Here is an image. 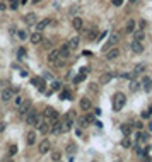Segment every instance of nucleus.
I'll return each mask as SVG.
<instances>
[{"label": "nucleus", "instance_id": "obj_1", "mask_svg": "<svg viewBox=\"0 0 152 162\" xmlns=\"http://www.w3.org/2000/svg\"><path fill=\"white\" fill-rule=\"evenodd\" d=\"M125 103H127V96L123 92H116L113 96V109L114 111H121L123 106H125Z\"/></svg>", "mask_w": 152, "mask_h": 162}, {"label": "nucleus", "instance_id": "obj_2", "mask_svg": "<svg viewBox=\"0 0 152 162\" xmlns=\"http://www.w3.org/2000/svg\"><path fill=\"white\" fill-rule=\"evenodd\" d=\"M45 116H46V118H50L51 121H57V120H58V113H57V109L51 108V106L45 108Z\"/></svg>", "mask_w": 152, "mask_h": 162}, {"label": "nucleus", "instance_id": "obj_3", "mask_svg": "<svg viewBox=\"0 0 152 162\" xmlns=\"http://www.w3.org/2000/svg\"><path fill=\"white\" fill-rule=\"evenodd\" d=\"M118 41H120V36H118V34L114 33V34H111V36H110V39H108V43L104 44V48H103V50L106 51V50H110V48H113V46L116 44V43H118Z\"/></svg>", "mask_w": 152, "mask_h": 162}, {"label": "nucleus", "instance_id": "obj_4", "mask_svg": "<svg viewBox=\"0 0 152 162\" xmlns=\"http://www.w3.org/2000/svg\"><path fill=\"white\" fill-rule=\"evenodd\" d=\"M130 48H132L133 53H142V51H144V44H142V41H137V39H133V41H132Z\"/></svg>", "mask_w": 152, "mask_h": 162}, {"label": "nucleus", "instance_id": "obj_5", "mask_svg": "<svg viewBox=\"0 0 152 162\" xmlns=\"http://www.w3.org/2000/svg\"><path fill=\"white\" fill-rule=\"evenodd\" d=\"M50 148H51L50 140H41V144H39V154H41V155H43V154H48Z\"/></svg>", "mask_w": 152, "mask_h": 162}, {"label": "nucleus", "instance_id": "obj_6", "mask_svg": "<svg viewBox=\"0 0 152 162\" xmlns=\"http://www.w3.org/2000/svg\"><path fill=\"white\" fill-rule=\"evenodd\" d=\"M116 75V73H103L101 77H99V82H101V85H106V84H110L111 80H113V77Z\"/></svg>", "mask_w": 152, "mask_h": 162}, {"label": "nucleus", "instance_id": "obj_7", "mask_svg": "<svg viewBox=\"0 0 152 162\" xmlns=\"http://www.w3.org/2000/svg\"><path fill=\"white\" fill-rule=\"evenodd\" d=\"M58 58H60V50H51L50 55H48V62H50V65H55V62H57Z\"/></svg>", "mask_w": 152, "mask_h": 162}, {"label": "nucleus", "instance_id": "obj_8", "mask_svg": "<svg viewBox=\"0 0 152 162\" xmlns=\"http://www.w3.org/2000/svg\"><path fill=\"white\" fill-rule=\"evenodd\" d=\"M33 84L36 85V89H38L39 92H45V89H46L45 80H43V79H39V77H34V79H33Z\"/></svg>", "mask_w": 152, "mask_h": 162}, {"label": "nucleus", "instance_id": "obj_9", "mask_svg": "<svg viewBox=\"0 0 152 162\" xmlns=\"http://www.w3.org/2000/svg\"><path fill=\"white\" fill-rule=\"evenodd\" d=\"M120 56V50L118 48H111V50H106V60H114Z\"/></svg>", "mask_w": 152, "mask_h": 162}, {"label": "nucleus", "instance_id": "obj_10", "mask_svg": "<svg viewBox=\"0 0 152 162\" xmlns=\"http://www.w3.org/2000/svg\"><path fill=\"white\" fill-rule=\"evenodd\" d=\"M12 96H14V90H12V89H3V90H2V94H0L2 101H10Z\"/></svg>", "mask_w": 152, "mask_h": 162}, {"label": "nucleus", "instance_id": "obj_11", "mask_svg": "<svg viewBox=\"0 0 152 162\" xmlns=\"http://www.w3.org/2000/svg\"><path fill=\"white\" fill-rule=\"evenodd\" d=\"M70 128H72V118H68V116H67V118H65V120L62 121V133L68 131Z\"/></svg>", "mask_w": 152, "mask_h": 162}, {"label": "nucleus", "instance_id": "obj_12", "mask_svg": "<svg viewBox=\"0 0 152 162\" xmlns=\"http://www.w3.org/2000/svg\"><path fill=\"white\" fill-rule=\"evenodd\" d=\"M91 108H92L91 101H89L87 97H82V99H80V109H82V111H89Z\"/></svg>", "mask_w": 152, "mask_h": 162}, {"label": "nucleus", "instance_id": "obj_13", "mask_svg": "<svg viewBox=\"0 0 152 162\" xmlns=\"http://www.w3.org/2000/svg\"><path fill=\"white\" fill-rule=\"evenodd\" d=\"M70 51H72V50H70V46H68V43H67V44H63V46L60 48V56H62V58H68Z\"/></svg>", "mask_w": 152, "mask_h": 162}, {"label": "nucleus", "instance_id": "obj_14", "mask_svg": "<svg viewBox=\"0 0 152 162\" xmlns=\"http://www.w3.org/2000/svg\"><path fill=\"white\" fill-rule=\"evenodd\" d=\"M36 128H38V130L41 131V133H48V131H50V123L43 120V121H41V123H39L38 126H36Z\"/></svg>", "mask_w": 152, "mask_h": 162}, {"label": "nucleus", "instance_id": "obj_15", "mask_svg": "<svg viewBox=\"0 0 152 162\" xmlns=\"http://www.w3.org/2000/svg\"><path fill=\"white\" fill-rule=\"evenodd\" d=\"M34 142H36V133H34V131H29V133L26 135V144L34 145Z\"/></svg>", "mask_w": 152, "mask_h": 162}, {"label": "nucleus", "instance_id": "obj_16", "mask_svg": "<svg viewBox=\"0 0 152 162\" xmlns=\"http://www.w3.org/2000/svg\"><path fill=\"white\" fill-rule=\"evenodd\" d=\"M41 39H43V38H41V31H36V33H33V34H31V43H33V44L41 43Z\"/></svg>", "mask_w": 152, "mask_h": 162}, {"label": "nucleus", "instance_id": "obj_17", "mask_svg": "<svg viewBox=\"0 0 152 162\" xmlns=\"http://www.w3.org/2000/svg\"><path fill=\"white\" fill-rule=\"evenodd\" d=\"M24 22H26L27 26H33V24L36 22V16H34V14H26V16H24Z\"/></svg>", "mask_w": 152, "mask_h": 162}, {"label": "nucleus", "instance_id": "obj_18", "mask_svg": "<svg viewBox=\"0 0 152 162\" xmlns=\"http://www.w3.org/2000/svg\"><path fill=\"white\" fill-rule=\"evenodd\" d=\"M144 38H145V33H144L142 27H140L138 31H133V39H137V41H144Z\"/></svg>", "mask_w": 152, "mask_h": 162}, {"label": "nucleus", "instance_id": "obj_19", "mask_svg": "<svg viewBox=\"0 0 152 162\" xmlns=\"http://www.w3.org/2000/svg\"><path fill=\"white\" fill-rule=\"evenodd\" d=\"M29 108H31V103L26 99V101H22V104H21V109H19V113L21 114H26L27 111H29Z\"/></svg>", "mask_w": 152, "mask_h": 162}, {"label": "nucleus", "instance_id": "obj_20", "mask_svg": "<svg viewBox=\"0 0 152 162\" xmlns=\"http://www.w3.org/2000/svg\"><path fill=\"white\" fill-rule=\"evenodd\" d=\"M151 82H152V79H149V77H144V79H142V85H144V89L147 90V92H149V90H152Z\"/></svg>", "mask_w": 152, "mask_h": 162}, {"label": "nucleus", "instance_id": "obj_21", "mask_svg": "<svg viewBox=\"0 0 152 162\" xmlns=\"http://www.w3.org/2000/svg\"><path fill=\"white\" fill-rule=\"evenodd\" d=\"M72 26H74V29L80 31V29H82V19H80V17H74V21H72Z\"/></svg>", "mask_w": 152, "mask_h": 162}, {"label": "nucleus", "instance_id": "obj_22", "mask_svg": "<svg viewBox=\"0 0 152 162\" xmlns=\"http://www.w3.org/2000/svg\"><path fill=\"white\" fill-rule=\"evenodd\" d=\"M50 22H51L50 19H43L41 22H38V24H36V29H38V31H43V29H45V27H46Z\"/></svg>", "mask_w": 152, "mask_h": 162}, {"label": "nucleus", "instance_id": "obj_23", "mask_svg": "<svg viewBox=\"0 0 152 162\" xmlns=\"http://www.w3.org/2000/svg\"><path fill=\"white\" fill-rule=\"evenodd\" d=\"M121 131H123V135H127V137H130V133H132V125H121Z\"/></svg>", "mask_w": 152, "mask_h": 162}, {"label": "nucleus", "instance_id": "obj_24", "mask_svg": "<svg viewBox=\"0 0 152 162\" xmlns=\"http://www.w3.org/2000/svg\"><path fill=\"white\" fill-rule=\"evenodd\" d=\"M68 46H70V50H75L77 46H79V38H72L68 41Z\"/></svg>", "mask_w": 152, "mask_h": 162}, {"label": "nucleus", "instance_id": "obj_25", "mask_svg": "<svg viewBox=\"0 0 152 162\" xmlns=\"http://www.w3.org/2000/svg\"><path fill=\"white\" fill-rule=\"evenodd\" d=\"M125 29H127V33H133V31H135V22H133L132 19L127 22V27H125Z\"/></svg>", "mask_w": 152, "mask_h": 162}, {"label": "nucleus", "instance_id": "obj_26", "mask_svg": "<svg viewBox=\"0 0 152 162\" xmlns=\"http://www.w3.org/2000/svg\"><path fill=\"white\" fill-rule=\"evenodd\" d=\"M121 147H125V148H130V147H132V142H130V138H128L127 135H125V138L121 140Z\"/></svg>", "mask_w": 152, "mask_h": 162}, {"label": "nucleus", "instance_id": "obj_27", "mask_svg": "<svg viewBox=\"0 0 152 162\" xmlns=\"http://www.w3.org/2000/svg\"><path fill=\"white\" fill-rule=\"evenodd\" d=\"M142 72H145V65H144V63H142V65H137V67H135V70H133L135 75H138V73H142Z\"/></svg>", "mask_w": 152, "mask_h": 162}, {"label": "nucleus", "instance_id": "obj_28", "mask_svg": "<svg viewBox=\"0 0 152 162\" xmlns=\"http://www.w3.org/2000/svg\"><path fill=\"white\" fill-rule=\"evenodd\" d=\"M19 5H21L19 0H9V7H10V9H14V10H16Z\"/></svg>", "mask_w": 152, "mask_h": 162}, {"label": "nucleus", "instance_id": "obj_29", "mask_svg": "<svg viewBox=\"0 0 152 162\" xmlns=\"http://www.w3.org/2000/svg\"><path fill=\"white\" fill-rule=\"evenodd\" d=\"M138 87H140V82H137V80H132L130 82V89L135 92V90H138Z\"/></svg>", "mask_w": 152, "mask_h": 162}, {"label": "nucleus", "instance_id": "obj_30", "mask_svg": "<svg viewBox=\"0 0 152 162\" xmlns=\"http://www.w3.org/2000/svg\"><path fill=\"white\" fill-rule=\"evenodd\" d=\"M75 150H77L75 144H68V145H67V154H74Z\"/></svg>", "mask_w": 152, "mask_h": 162}, {"label": "nucleus", "instance_id": "obj_31", "mask_svg": "<svg viewBox=\"0 0 152 162\" xmlns=\"http://www.w3.org/2000/svg\"><path fill=\"white\" fill-rule=\"evenodd\" d=\"M84 79H86V73H79V75H77L75 79H74V82H75V84H79V82H82V80H84Z\"/></svg>", "mask_w": 152, "mask_h": 162}, {"label": "nucleus", "instance_id": "obj_32", "mask_svg": "<svg viewBox=\"0 0 152 162\" xmlns=\"http://www.w3.org/2000/svg\"><path fill=\"white\" fill-rule=\"evenodd\" d=\"M41 43H43V48H46V50L51 48V41L50 39H41Z\"/></svg>", "mask_w": 152, "mask_h": 162}, {"label": "nucleus", "instance_id": "obj_33", "mask_svg": "<svg viewBox=\"0 0 152 162\" xmlns=\"http://www.w3.org/2000/svg\"><path fill=\"white\" fill-rule=\"evenodd\" d=\"M17 154V145H10L9 147V155H16Z\"/></svg>", "mask_w": 152, "mask_h": 162}, {"label": "nucleus", "instance_id": "obj_34", "mask_svg": "<svg viewBox=\"0 0 152 162\" xmlns=\"http://www.w3.org/2000/svg\"><path fill=\"white\" fill-rule=\"evenodd\" d=\"M60 99H70V92H68V90H63V92L60 94Z\"/></svg>", "mask_w": 152, "mask_h": 162}, {"label": "nucleus", "instance_id": "obj_35", "mask_svg": "<svg viewBox=\"0 0 152 162\" xmlns=\"http://www.w3.org/2000/svg\"><path fill=\"white\" fill-rule=\"evenodd\" d=\"M87 123H89V120H87V116H86V118H80V120H79V125L82 126V128H84V126L87 125Z\"/></svg>", "mask_w": 152, "mask_h": 162}, {"label": "nucleus", "instance_id": "obj_36", "mask_svg": "<svg viewBox=\"0 0 152 162\" xmlns=\"http://www.w3.org/2000/svg\"><path fill=\"white\" fill-rule=\"evenodd\" d=\"M51 89H53V90H60V89H62V84H60V82H53V84H51Z\"/></svg>", "mask_w": 152, "mask_h": 162}, {"label": "nucleus", "instance_id": "obj_37", "mask_svg": "<svg viewBox=\"0 0 152 162\" xmlns=\"http://www.w3.org/2000/svg\"><path fill=\"white\" fill-rule=\"evenodd\" d=\"M51 159H53V161H60V159H62V155H60L58 152H55V154H51Z\"/></svg>", "mask_w": 152, "mask_h": 162}, {"label": "nucleus", "instance_id": "obj_38", "mask_svg": "<svg viewBox=\"0 0 152 162\" xmlns=\"http://www.w3.org/2000/svg\"><path fill=\"white\" fill-rule=\"evenodd\" d=\"M17 36H19L21 39H26V38H27V34H26V31H19V33H17Z\"/></svg>", "mask_w": 152, "mask_h": 162}, {"label": "nucleus", "instance_id": "obj_39", "mask_svg": "<svg viewBox=\"0 0 152 162\" xmlns=\"http://www.w3.org/2000/svg\"><path fill=\"white\" fill-rule=\"evenodd\" d=\"M24 56H26V51H24V48H21L19 50V60H24Z\"/></svg>", "mask_w": 152, "mask_h": 162}, {"label": "nucleus", "instance_id": "obj_40", "mask_svg": "<svg viewBox=\"0 0 152 162\" xmlns=\"http://www.w3.org/2000/svg\"><path fill=\"white\" fill-rule=\"evenodd\" d=\"M142 118H151V111H142Z\"/></svg>", "mask_w": 152, "mask_h": 162}, {"label": "nucleus", "instance_id": "obj_41", "mask_svg": "<svg viewBox=\"0 0 152 162\" xmlns=\"http://www.w3.org/2000/svg\"><path fill=\"white\" fill-rule=\"evenodd\" d=\"M96 36H97V31H91L89 33V39H94Z\"/></svg>", "mask_w": 152, "mask_h": 162}, {"label": "nucleus", "instance_id": "obj_42", "mask_svg": "<svg viewBox=\"0 0 152 162\" xmlns=\"http://www.w3.org/2000/svg\"><path fill=\"white\" fill-rule=\"evenodd\" d=\"M111 2H113V5H116V7H120L123 3V0H111Z\"/></svg>", "mask_w": 152, "mask_h": 162}, {"label": "nucleus", "instance_id": "obj_43", "mask_svg": "<svg viewBox=\"0 0 152 162\" xmlns=\"http://www.w3.org/2000/svg\"><path fill=\"white\" fill-rule=\"evenodd\" d=\"M22 101H24V99H22V97H19V96L16 97V104H17V106H21V104H22Z\"/></svg>", "mask_w": 152, "mask_h": 162}, {"label": "nucleus", "instance_id": "obj_44", "mask_svg": "<svg viewBox=\"0 0 152 162\" xmlns=\"http://www.w3.org/2000/svg\"><path fill=\"white\" fill-rule=\"evenodd\" d=\"M135 128H137V130H142V128H144V125H142L140 121H135Z\"/></svg>", "mask_w": 152, "mask_h": 162}, {"label": "nucleus", "instance_id": "obj_45", "mask_svg": "<svg viewBox=\"0 0 152 162\" xmlns=\"http://www.w3.org/2000/svg\"><path fill=\"white\" fill-rule=\"evenodd\" d=\"M7 9V2H0V10H5Z\"/></svg>", "mask_w": 152, "mask_h": 162}, {"label": "nucleus", "instance_id": "obj_46", "mask_svg": "<svg viewBox=\"0 0 152 162\" xmlns=\"http://www.w3.org/2000/svg\"><path fill=\"white\" fill-rule=\"evenodd\" d=\"M5 130V123H0V131H3Z\"/></svg>", "mask_w": 152, "mask_h": 162}, {"label": "nucleus", "instance_id": "obj_47", "mask_svg": "<svg viewBox=\"0 0 152 162\" xmlns=\"http://www.w3.org/2000/svg\"><path fill=\"white\" fill-rule=\"evenodd\" d=\"M39 2H41V0H33V3H39Z\"/></svg>", "mask_w": 152, "mask_h": 162}, {"label": "nucleus", "instance_id": "obj_48", "mask_svg": "<svg viewBox=\"0 0 152 162\" xmlns=\"http://www.w3.org/2000/svg\"><path fill=\"white\" fill-rule=\"evenodd\" d=\"M26 2H27V0H21V3H26Z\"/></svg>", "mask_w": 152, "mask_h": 162}, {"label": "nucleus", "instance_id": "obj_49", "mask_svg": "<svg viewBox=\"0 0 152 162\" xmlns=\"http://www.w3.org/2000/svg\"><path fill=\"white\" fill-rule=\"evenodd\" d=\"M135 2H137V0H130V3H135Z\"/></svg>", "mask_w": 152, "mask_h": 162}, {"label": "nucleus", "instance_id": "obj_50", "mask_svg": "<svg viewBox=\"0 0 152 162\" xmlns=\"http://www.w3.org/2000/svg\"><path fill=\"white\" fill-rule=\"evenodd\" d=\"M151 113H152V109H151Z\"/></svg>", "mask_w": 152, "mask_h": 162}, {"label": "nucleus", "instance_id": "obj_51", "mask_svg": "<svg viewBox=\"0 0 152 162\" xmlns=\"http://www.w3.org/2000/svg\"><path fill=\"white\" fill-rule=\"evenodd\" d=\"M151 85H152V82H151Z\"/></svg>", "mask_w": 152, "mask_h": 162}]
</instances>
